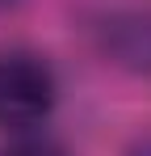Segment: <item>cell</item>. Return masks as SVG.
<instances>
[{
    "instance_id": "obj_2",
    "label": "cell",
    "mask_w": 151,
    "mask_h": 156,
    "mask_svg": "<svg viewBox=\"0 0 151 156\" xmlns=\"http://www.w3.org/2000/svg\"><path fill=\"white\" fill-rule=\"evenodd\" d=\"M105 51L126 68L151 72V13H122L105 21Z\"/></svg>"
},
{
    "instance_id": "obj_3",
    "label": "cell",
    "mask_w": 151,
    "mask_h": 156,
    "mask_svg": "<svg viewBox=\"0 0 151 156\" xmlns=\"http://www.w3.org/2000/svg\"><path fill=\"white\" fill-rule=\"evenodd\" d=\"M4 156H63L50 139H21V144H13Z\"/></svg>"
},
{
    "instance_id": "obj_1",
    "label": "cell",
    "mask_w": 151,
    "mask_h": 156,
    "mask_svg": "<svg viewBox=\"0 0 151 156\" xmlns=\"http://www.w3.org/2000/svg\"><path fill=\"white\" fill-rule=\"evenodd\" d=\"M55 110V72L38 55L0 59V127L29 131Z\"/></svg>"
},
{
    "instance_id": "obj_4",
    "label": "cell",
    "mask_w": 151,
    "mask_h": 156,
    "mask_svg": "<svg viewBox=\"0 0 151 156\" xmlns=\"http://www.w3.org/2000/svg\"><path fill=\"white\" fill-rule=\"evenodd\" d=\"M130 156H151V139H147V144H139V148H134Z\"/></svg>"
}]
</instances>
